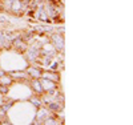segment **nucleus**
Here are the masks:
<instances>
[{
  "label": "nucleus",
  "instance_id": "nucleus-7",
  "mask_svg": "<svg viewBox=\"0 0 133 125\" xmlns=\"http://www.w3.org/2000/svg\"><path fill=\"white\" fill-rule=\"evenodd\" d=\"M0 92H2L3 95H5V93L8 92V88H7L5 85H2V84H0Z\"/></svg>",
  "mask_w": 133,
  "mask_h": 125
},
{
  "label": "nucleus",
  "instance_id": "nucleus-11",
  "mask_svg": "<svg viewBox=\"0 0 133 125\" xmlns=\"http://www.w3.org/2000/svg\"><path fill=\"white\" fill-rule=\"evenodd\" d=\"M32 101H33V104H35V105H37V107L40 105V103H39V101H36V98H33Z\"/></svg>",
  "mask_w": 133,
  "mask_h": 125
},
{
  "label": "nucleus",
  "instance_id": "nucleus-1",
  "mask_svg": "<svg viewBox=\"0 0 133 125\" xmlns=\"http://www.w3.org/2000/svg\"><path fill=\"white\" fill-rule=\"evenodd\" d=\"M52 41L55 43V45H56V48L59 51L64 48V39L61 35H52Z\"/></svg>",
  "mask_w": 133,
  "mask_h": 125
},
{
  "label": "nucleus",
  "instance_id": "nucleus-3",
  "mask_svg": "<svg viewBox=\"0 0 133 125\" xmlns=\"http://www.w3.org/2000/svg\"><path fill=\"white\" fill-rule=\"evenodd\" d=\"M41 76L44 77V78H48V80H51V81H57L59 80V75H56V73H52V72H44V73H41Z\"/></svg>",
  "mask_w": 133,
  "mask_h": 125
},
{
  "label": "nucleus",
  "instance_id": "nucleus-12",
  "mask_svg": "<svg viewBox=\"0 0 133 125\" xmlns=\"http://www.w3.org/2000/svg\"><path fill=\"white\" fill-rule=\"evenodd\" d=\"M0 21H7V19H5V17H2V16H0Z\"/></svg>",
  "mask_w": 133,
  "mask_h": 125
},
{
  "label": "nucleus",
  "instance_id": "nucleus-4",
  "mask_svg": "<svg viewBox=\"0 0 133 125\" xmlns=\"http://www.w3.org/2000/svg\"><path fill=\"white\" fill-rule=\"evenodd\" d=\"M32 85H33V88H35V90L37 93H41L43 92V88H41V85H40V81H37V80H35V81H32Z\"/></svg>",
  "mask_w": 133,
  "mask_h": 125
},
{
  "label": "nucleus",
  "instance_id": "nucleus-9",
  "mask_svg": "<svg viewBox=\"0 0 133 125\" xmlns=\"http://www.w3.org/2000/svg\"><path fill=\"white\" fill-rule=\"evenodd\" d=\"M44 124H56V121H55L53 119H47Z\"/></svg>",
  "mask_w": 133,
  "mask_h": 125
},
{
  "label": "nucleus",
  "instance_id": "nucleus-5",
  "mask_svg": "<svg viewBox=\"0 0 133 125\" xmlns=\"http://www.w3.org/2000/svg\"><path fill=\"white\" fill-rule=\"evenodd\" d=\"M49 109L56 112V110H59V109H60V105H59L57 103H51V104H49Z\"/></svg>",
  "mask_w": 133,
  "mask_h": 125
},
{
  "label": "nucleus",
  "instance_id": "nucleus-8",
  "mask_svg": "<svg viewBox=\"0 0 133 125\" xmlns=\"http://www.w3.org/2000/svg\"><path fill=\"white\" fill-rule=\"evenodd\" d=\"M37 117H39V119H40V117H47V112L44 110V109H43V110H40V112H39V116H37Z\"/></svg>",
  "mask_w": 133,
  "mask_h": 125
},
{
  "label": "nucleus",
  "instance_id": "nucleus-2",
  "mask_svg": "<svg viewBox=\"0 0 133 125\" xmlns=\"http://www.w3.org/2000/svg\"><path fill=\"white\" fill-rule=\"evenodd\" d=\"M40 85H41V88L43 89H55V85L51 83V80H48V78H41V80H40Z\"/></svg>",
  "mask_w": 133,
  "mask_h": 125
},
{
  "label": "nucleus",
  "instance_id": "nucleus-6",
  "mask_svg": "<svg viewBox=\"0 0 133 125\" xmlns=\"http://www.w3.org/2000/svg\"><path fill=\"white\" fill-rule=\"evenodd\" d=\"M29 73H31L32 76H35V77H40V76H41V73H40L39 71H36L35 68H31V69H29Z\"/></svg>",
  "mask_w": 133,
  "mask_h": 125
},
{
  "label": "nucleus",
  "instance_id": "nucleus-10",
  "mask_svg": "<svg viewBox=\"0 0 133 125\" xmlns=\"http://www.w3.org/2000/svg\"><path fill=\"white\" fill-rule=\"evenodd\" d=\"M56 67H57V63H55V64H52L49 68H51V71H53V69H56Z\"/></svg>",
  "mask_w": 133,
  "mask_h": 125
}]
</instances>
